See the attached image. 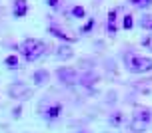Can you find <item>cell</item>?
<instances>
[{"label": "cell", "mask_w": 152, "mask_h": 133, "mask_svg": "<svg viewBox=\"0 0 152 133\" xmlns=\"http://www.w3.org/2000/svg\"><path fill=\"white\" fill-rule=\"evenodd\" d=\"M44 52H46V44L42 40L30 38V40L22 42V46H20V54H22V58L26 60V62H36Z\"/></svg>", "instance_id": "6da1fadb"}, {"label": "cell", "mask_w": 152, "mask_h": 133, "mask_svg": "<svg viewBox=\"0 0 152 133\" xmlns=\"http://www.w3.org/2000/svg\"><path fill=\"white\" fill-rule=\"evenodd\" d=\"M126 66L132 74H148L152 72V60L144 56H126Z\"/></svg>", "instance_id": "7a4b0ae2"}, {"label": "cell", "mask_w": 152, "mask_h": 133, "mask_svg": "<svg viewBox=\"0 0 152 133\" xmlns=\"http://www.w3.org/2000/svg\"><path fill=\"white\" fill-rule=\"evenodd\" d=\"M150 117H152V113L148 109H136V113L132 115V121H130L132 131H136V133L146 131L148 129V123H150Z\"/></svg>", "instance_id": "3957f363"}, {"label": "cell", "mask_w": 152, "mask_h": 133, "mask_svg": "<svg viewBox=\"0 0 152 133\" xmlns=\"http://www.w3.org/2000/svg\"><path fill=\"white\" fill-rule=\"evenodd\" d=\"M58 78L64 83H70V86H74L76 81H78V74H76L72 68H62V70H58Z\"/></svg>", "instance_id": "277c9868"}, {"label": "cell", "mask_w": 152, "mask_h": 133, "mask_svg": "<svg viewBox=\"0 0 152 133\" xmlns=\"http://www.w3.org/2000/svg\"><path fill=\"white\" fill-rule=\"evenodd\" d=\"M26 12H28V2L26 0H16L14 10H12L14 18H22V16H26Z\"/></svg>", "instance_id": "5b68a950"}, {"label": "cell", "mask_w": 152, "mask_h": 133, "mask_svg": "<svg viewBox=\"0 0 152 133\" xmlns=\"http://www.w3.org/2000/svg\"><path fill=\"white\" fill-rule=\"evenodd\" d=\"M108 32L110 34L116 32V10H110L108 12Z\"/></svg>", "instance_id": "8992f818"}, {"label": "cell", "mask_w": 152, "mask_h": 133, "mask_svg": "<svg viewBox=\"0 0 152 133\" xmlns=\"http://www.w3.org/2000/svg\"><path fill=\"white\" fill-rule=\"evenodd\" d=\"M56 58L70 60V58H72V50H70L68 46H60V48H58V54H56Z\"/></svg>", "instance_id": "52a82bcc"}, {"label": "cell", "mask_w": 152, "mask_h": 133, "mask_svg": "<svg viewBox=\"0 0 152 133\" xmlns=\"http://www.w3.org/2000/svg\"><path fill=\"white\" fill-rule=\"evenodd\" d=\"M10 93H12V96H18V93H20V96H28V93H30V91H28V89L24 88V86H18V83H14V86H12V88H10Z\"/></svg>", "instance_id": "ba28073f"}, {"label": "cell", "mask_w": 152, "mask_h": 133, "mask_svg": "<svg viewBox=\"0 0 152 133\" xmlns=\"http://www.w3.org/2000/svg\"><path fill=\"white\" fill-rule=\"evenodd\" d=\"M46 80H48V74H46L44 70H40V72H36V74H34V81H36V86L46 83Z\"/></svg>", "instance_id": "9c48e42d"}, {"label": "cell", "mask_w": 152, "mask_h": 133, "mask_svg": "<svg viewBox=\"0 0 152 133\" xmlns=\"http://www.w3.org/2000/svg\"><path fill=\"white\" fill-rule=\"evenodd\" d=\"M50 34H54V36H58V38H60V40H70V42H74V40H76L74 36H66L64 32H60V30H58V28H54V26H52V28H50Z\"/></svg>", "instance_id": "30bf717a"}, {"label": "cell", "mask_w": 152, "mask_h": 133, "mask_svg": "<svg viewBox=\"0 0 152 133\" xmlns=\"http://www.w3.org/2000/svg\"><path fill=\"white\" fill-rule=\"evenodd\" d=\"M58 113H60V105H54L48 109V119H56L58 117Z\"/></svg>", "instance_id": "8fae6325"}, {"label": "cell", "mask_w": 152, "mask_h": 133, "mask_svg": "<svg viewBox=\"0 0 152 133\" xmlns=\"http://www.w3.org/2000/svg\"><path fill=\"white\" fill-rule=\"evenodd\" d=\"M134 6H138V8H146V6H150L152 4V0H130Z\"/></svg>", "instance_id": "7c38bea8"}, {"label": "cell", "mask_w": 152, "mask_h": 133, "mask_svg": "<svg viewBox=\"0 0 152 133\" xmlns=\"http://www.w3.org/2000/svg\"><path fill=\"white\" fill-rule=\"evenodd\" d=\"M122 26H124V28H126V30H130V28H132V26H134V18H132V16H124V24H122Z\"/></svg>", "instance_id": "4fadbf2b"}, {"label": "cell", "mask_w": 152, "mask_h": 133, "mask_svg": "<svg viewBox=\"0 0 152 133\" xmlns=\"http://www.w3.org/2000/svg\"><path fill=\"white\" fill-rule=\"evenodd\" d=\"M72 14H74L76 18H84V14H86V12H84L82 6H74V8H72Z\"/></svg>", "instance_id": "5bb4252c"}, {"label": "cell", "mask_w": 152, "mask_h": 133, "mask_svg": "<svg viewBox=\"0 0 152 133\" xmlns=\"http://www.w3.org/2000/svg\"><path fill=\"white\" fill-rule=\"evenodd\" d=\"M140 24H142V28H148V30H152V18H148V16H144V18L140 20Z\"/></svg>", "instance_id": "9a60e30c"}, {"label": "cell", "mask_w": 152, "mask_h": 133, "mask_svg": "<svg viewBox=\"0 0 152 133\" xmlns=\"http://www.w3.org/2000/svg\"><path fill=\"white\" fill-rule=\"evenodd\" d=\"M16 64H18L16 56H10V58H6V66H16Z\"/></svg>", "instance_id": "2e32d148"}, {"label": "cell", "mask_w": 152, "mask_h": 133, "mask_svg": "<svg viewBox=\"0 0 152 133\" xmlns=\"http://www.w3.org/2000/svg\"><path fill=\"white\" fill-rule=\"evenodd\" d=\"M120 113H116V117H112V123H120Z\"/></svg>", "instance_id": "e0dca14e"}, {"label": "cell", "mask_w": 152, "mask_h": 133, "mask_svg": "<svg viewBox=\"0 0 152 133\" xmlns=\"http://www.w3.org/2000/svg\"><path fill=\"white\" fill-rule=\"evenodd\" d=\"M56 2H58V0H48V4H50V6H58Z\"/></svg>", "instance_id": "ac0fdd59"}]
</instances>
